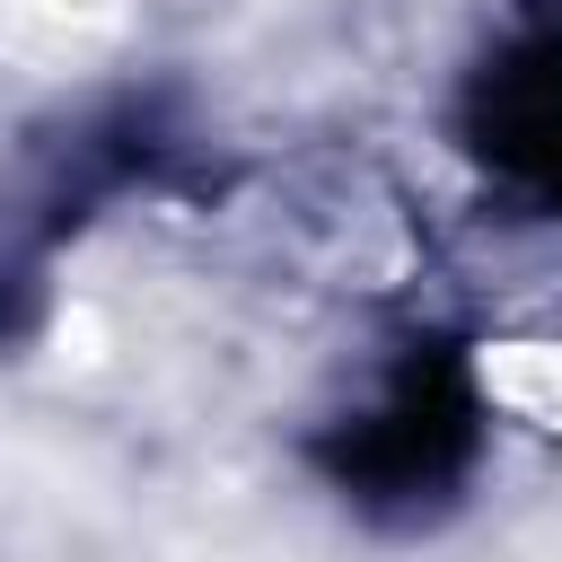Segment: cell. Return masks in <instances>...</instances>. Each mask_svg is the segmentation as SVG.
Segmentation results:
<instances>
[{
    "instance_id": "6da1fadb",
    "label": "cell",
    "mask_w": 562,
    "mask_h": 562,
    "mask_svg": "<svg viewBox=\"0 0 562 562\" xmlns=\"http://www.w3.org/2000/svg\"><path fill=\"white\" fill-rule=\"evenodd\" d=\"M474 448H483V413H474L465 360L439 351V342H413L395 360V378L351 422H334L316 439V465H325V483L342 501L413 518V509H430V501H448L465 483Z\"/></svg>"
},
{
    "instance_id": "7a4b0ae2",
    "label": "cell",
    "mask_w": 562,
    "mask_h": 562,
    "mask_svg": "<svg viewBox=\"0 0 562 562\" xmlns=\"http://www.w3.org/2000/svg\"><path fill=\"white\" fill-rule=\"evenodd\" d=\"M457 132L501 193L562 220V9H527L465 70Z\"/></svg>"
}]
</instances>
